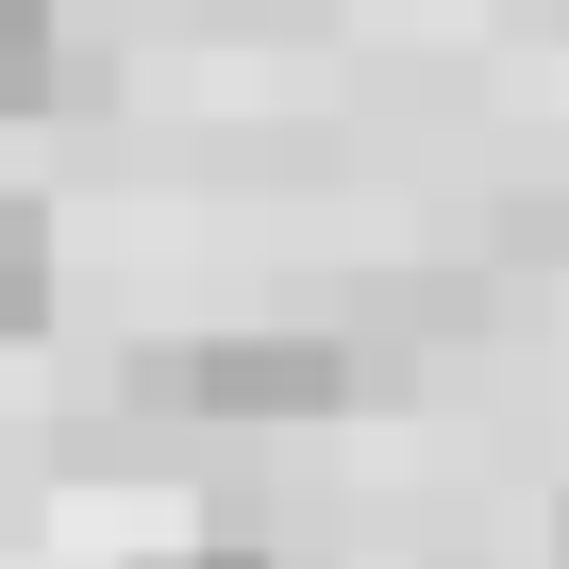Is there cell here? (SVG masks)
Here are the masks:
<instances>
[{"mask_svg": "<svg viewBox=\"0 0 569 569\" xmlns=\"http://www.w3.org/2000/svg\"><path fill=\"white\" fill-rule=\"evenodd\" d=\"M168 569H268V552H168Z\"/></svg>", "mask_w": 569, "mask_h": 569, "instance_id": "obj_4", "label": "cell"}, {"mask_svg": "<svg viewBox=\"0 0 569 569\" xmlns=\"http://www.w3.org/2000/svg\"><path fill=\"white\" fill-rule=\"evenodd\" d=\"M34 302H51V234L34 201H0V336H34Z\"/></svg>", "mask_w": 569, "mask_h": 569, "instance_id": "obj_2", "label": "cell"}, {"mask_svg": "<svg viewBox=\"0 0 569 569\" xmlns=\"http://www.w3.org/2000/svg\"><path fill=\"white\" fill-rule=\"evenodd\" d=\"M151 386H168L184 419H336V402L369 386V352H352V336H184Z\"/></svg>", "mask_w": 569, "mask_h": 569, "instance_id": "obj_1", "label": "cell"}, {"mask_svg": "<svg viewBox=\"0 0 569 569\" xmlns=\"http://www.w3.org/2000/svg\"><path fill=\"white\" fill-rule=\"evenodd\" d=\"M552 552H569V502H552Z\"/></svg>", "mask_w": 569, "mask_h": 569, "instance_id": "obj_5", "label": "cell"}, {"mask_svg": "<svg viewBox=\"0 0 569 569\" xmlns=\"http://www.w3.org/2000/svg\"><path fill=\"white\" fill-rule=\"evenodd\" d=\"M51 101V0H0V118Z\"/></svg>", "mask_w": 569, "mask_h": 569, "instance_id": "obj_3", "label": "cell"}]
</instances>
